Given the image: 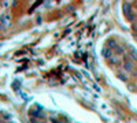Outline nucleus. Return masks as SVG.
<instances>
[{"label":"nucleus","instance_id":"nucleus-1","mask_svg":"<svg viewBox=\"0 0 137 123\" xmlns=\"http://www.w3.org/2000/svg\"><path fill=\"white\" fill-rule=\"evenodd\" d=\"M122 10H123V14H125V16L129 19V21H133V19H134V12H133L132 4H130L129 2L123 3V6H122Z\"/></svg>","mask_w":137,"mask_h":123},{"label":"nucleus","instance_id":"nucleus-2","mask_svg":"<svg viewBox=\"0 0 137 123\" xmlns=\"http://www.w3.org/2000/svg\"><path fill=\"white\" fill-rule=\"evenodd\" d=\"M133 68H134V64H133V62L129 60V59H125V62H123V70H125L126 72H132Z\"/></svg>","mask_w":137,"mask_h":123},{"label":"nucleus","instance_id":"nucleus-3","mask_svg":"<svg viewBox=\"0 0 137 123\" xmlns=\"http://www.w3.org/2000/svg\"><path fill=\"white\" fill-rule=\"evenodd\" d=\"M10 23H11V19H10L8 15H3L2 16V28L3 29H7L10 26Z\"/></svg>","mask_w":137,"mask_h":123},{"label":"nucleus","instance_id":"nucleus-4","mask_svg":"<svg viewBox=\"0 0 137 123\" xmlns=\"http://www.w3.org/2000/svg\"><path fill=\"white\" fill-rule=\"evenodd\" d=\"M129 55H130V58H132L133 60L137 62V49L136 48H133V46H132V48L129 49Z\"/></svg>","mask_w":137,"mask_h":123},{"label":"nucleus","instance_id":"nucleus-5","mask_svg":"<svg viewBox=\"0 0 137 123\" xmlns=\"http://www.w3.org/2000/svg\"><path fill=\"white\" fill-rule=\"evenodd\" d=\"M103 55H104L107 59H110V58H111V55H112V51L110 48H104V49H103Z\"/></svg>","mask_w":137,"mask_h":123},{"label":"nucleus","instance_id":"nucleus-6","mask_svg":"<svg viewBox=\"0 0 137 123\" xmlns=\"http://www.w3.org/2000/svg\"><path fill=\"white\" fill-rule=\"evenodd\" d=\"M118 78L122 79L123 82H128V75H126L125 72H118Z\"/></svg>","mask_w":137,"mask_h":123},{"label":"nucleus","instance_id":"nucleus-7","mask_svg":"<svg viewBox=\"0 0 137 123\" xmlns=\"http://www.w3.org/2000/svg\"><path fill=\"white\" fill-rule=\"evenodd\" d=\"M108 60H110V63H112V64H118V63H119L118 59H116V58H112V56L108 59Z\"/></svg>","mask_w":137,"mask_h":123},{"label":"nucleus","instance_id":"nucleus-8","mask_svg":"<svg viewBox=\"0 0 137 123\" xmlns=\"http://www.w3.org/2000/svg\"><path fill=\"white\" fill-rule=\"evenodd\" d=\"M115 51L118 52V54H123V48H122V46H119V45L115 48Z\"/></svg>","mask_w":137,"mask_h":123},{"label":"nucleus","instance_id":"nucleus-9","mask_svg":"<svg viewBox=\"0 0 137 123\" xmlns=\"http://www.w3.org/2000/svg\"><path fill=\"white\" fill-rule=\"evenodd\" d=\"M3 118L7 119V118H10V115H8V114H6V112H3Z\"/></svg>","mask_w":137,"mask_h":123},{"label":"nucleus","instance_id":"nucleus-10","mask_svg":"<svg viewBox=\"0 0 137 123\" xmlns=\"http://www.w3.org/2000/svg\"><path fill=\"white\" fill-rule=\"evenodd\" d=\"M126 2H133V0H126Z\"/></svg>","mask_w":137,"mask_h":123}]
</instances>
